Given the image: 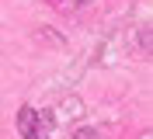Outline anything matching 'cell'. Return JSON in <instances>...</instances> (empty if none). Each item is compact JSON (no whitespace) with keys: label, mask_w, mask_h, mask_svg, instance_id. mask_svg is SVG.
Here are the masks:
<instances>
[{"label":"cell","mask_w":153,"mask_h":139,"mask_svg":"<svg viewBox=\"0 0 153 139\" xmlns=\"http://www.w3.org/2000/svg\"><path fill=\"white\" fill-rule=\"evenodd\" d=\"M18 129L25 139H49V115L35 108H21L18 111Z\"/></svg>","instance_id":"obj_1"}]
</instances>
